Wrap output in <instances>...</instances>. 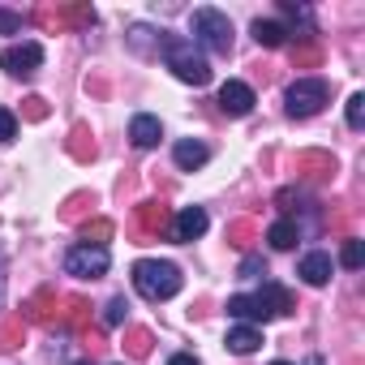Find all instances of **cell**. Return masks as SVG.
<instances>
[{
  "label": "cell",
  "instance_id": "cell-12",
  "mask_svg": "<svg viewBox=\"0 0 365 365\" xmlns=\"http://www.w3.org/2000/svg\"><path fill=\"white\" fill-rule=\"evenodd\" d=\"M168 232H172V241H180V245H185V241H198V237L207 232V211H202V207H185V211L172 220Z\"/></svg>",
  "mask_w": 365,
  "mask_h": 365
},
{
  "label": "cell",
  "instance_id": "cell-19",
  "mask_svg": "<svg viewBox=\"0 0 365 365\" xmlns=\"http://www.w3.org/2000/svg\"><path fill=\"white\" fill-rule=\"evenodd\" d=\"M129 138H133V146H155L163 138V125L155 116H133L129 120Z\"/></svg>",
  "mask_w": 365,
  "mask_h": 365
},
{
  "label": "cell",
  "instance_id": "cell-31",
  "mask_svg": "<svg viewBox=\"0 0 365 365\" xmlns=\"http://www.w3.org/2000/svg\"><path fill=\"white\" fill-rule=\"evenodd\" d=\"M48 112H52L48 99H39V95H26V99H22V116H26V120H48Z\"/></svg>",
  "mask_w": 365,
  "mask_h": 365
},
{
  "label": "cell",
  "instance_id": "cell-8",
  "mask_svg": "<svg viewBox=\"0 0 365 365\" xmlns=\"http://www.w3.org/2000/svg\"><path fill=\"white\" fill-rule=\"evenodd\" d=\"M168 228H172V207H168L163 198L138 202V211H133V237H142V241H155V237H163Z\"/></svg>",
  "mask_w": 365,
  "mask_h": 365
},
{
  "label": "cell",
  "instance_id": "cell-1",
  "mask_svg": "<svg viewBox=\"0 0 365 365\" xmlns=\"http://www.w3.org/2000/svg\"><path fill=\"white\" fill-rule=\"evenodd\" d=\"M228 314L241 318L245 327L250 322H271V318L292 314V292L284 284H262L258 297H228Z\"/></svg>",
  "mask_w": 365,
  "mask_h": 365
},
{
  "label": "cell",
  "instance_id": "cell-35",
  "mask_svg": "<svg viewBox=\"0 0 365 365\" xmlns=\"http://www.w3.org/2000/svg\"><path fill=\"white\" fill-rule=\"evenodd\" d=\"M241 275H245V279H254V275H267V262H262V258H254V254H250V258H245V262H241Z\"/></svg>",
  "mask_w": 365,
  "mask_h": 365
},
{
  "label": "cell",
  "instance_id": "cell-4",
  "mask_svg": "<svg viewBox=\"0 0 365 365\" xmlns=\"http://www.w3.org/2000/svg\"><path fill=\"white\" fill-rule=\"evenodd\" d=\"M194 39L215 52V56H228L232 52V22L220 14V9H194Z\"/></svg>",
  "mask_w": 365,
  "mask_h": 365
},
{
  "label": "cell",
  "instance_id": "cell-5",
  "mask_svg": "<svg viewBox=\"0 0 365 365\" xmlns=\"http://www.w3.org/2000/svg\"><path fill=\"white\" fill-rule=\"evenodd\" d=\"M327 99H331V91H327L322 78H297V82L288 86V116H297V120L318 116Z\"/></svg>",
  "mask_w": 365,
  "mask_h": 365
},
{
  "label": "cell",
  "instance_id": "cell-29",
  "mask_svg": "<svg viewBox=\"0 0 365 365\" xmlns=\"http://www.w3.org/2000/svg\"><path fill=\"white\" fill-rule=\"evenodd\" d=\"M250 237H254V220H237V224H228V245L245 250V245H250Z\"/></svg>",
  "mask_w": 365,
  "mask_h": 365
},
{
  "label": "cell",
  "instance_id": "cell-11",
  "mask_svg": "<svg viewBox=\"0 0 365 365\" xmlns=\"http://www.w3.org/2000/svg\"><path fill=\"white\" fill-rule=\"evenodd\" d=\"M254 86H245V82H237V78H228L224 86H220V108H224V116H250L254 112Z\"/></svg>",
  "mask_w": 365,
  "mask_h": 365
},
{
  "label": "cell",
  "instance_id": "cell-25",
  "mask_svg": "<svg viewBox=\"0 0 365 365\" xmlns=\"http://www.w3.org/2000/svg\"><path fill=\"white\" fill-rule=\"evenodd\" d=\"M91 207H95V194H73V198L61 207V220H65V224H78Z\"/></svg>",
  "mask_w": 365,
  "mask_h": 365
},
{
  "label": "cell",
  "instance_id": "cell-18",
  "mask_svg": "<svg viewBox=\"0 0 365 365\" xmlns=\"http://www.w3.org/2000/svg\"><path fill=\"white\" fill-rule=\"evenodd\" d=\"M207 146L202 142H194V138H185V142H176V150H172V159H176V168H185V172H194V168H202L207 163Z\"/></svg>",
  "mask_w": 365,
  "mask_h": 365
},
{
  "label": "cell",
  "instance_id": "cell-33",
  "mask_svg": "<svg viewBox=\"0 0 365 365\" xmlns=\"http://www.w3.org/2000/svg\"><path fill=\"white\" fill-rule=\"evenodd\" d=\"M14 138H18V116H14L9 108H0V146L14 142Z\"/></svg>",
  "mask_w": 365,
  "mask_h": 365
},
{
  "label": "cell",
  "instance_id": "cell-9",
  "mask_svg": "<svg viewBox=\"0 0 365 365\" xmlns=\"http://www.w3.org/2000/svg\"><path fill=\"white\" fill-rule=\"evenodd\" d=\"M0 65H5L14 78H35L39 65H43V48L39 43H14V48L0 52Z\"/></svg>",
  "mask_w": 365,
  "mask_h": 365
},
{
  "label": "cell",
  "instance_id": "cell-20",
  "mask_svg": "<svg viewBox=\"0 0 365 365\" xmlns=\"http://www.w3.org/2000/svg\"><path fill=\"white\" fill-rule=\"evenodd\" d=\"M254 39H258V48H284V39H288V26L284 22H254Z\"/></svg>",
  "mask_w": 365,
  "mask_h": 365
},
{
  "label": "cell",
  "instance_id": "cell-22",
  "mask_svg": "<svg viewBox=\"0 0 365 365\" xmlns=\"http://www.w3.org/2000/svg\"><path fill=\"white\" fill-rule=\"evenodd\" d=\"M267 241H271L275 250H292V245L301 241V228H297L292 220H279V224H271V228H267Z\"/></svg>",
  "mask_w": 365,
  "mask_h": 365
},
{
  "label": "cell",
  "instance_id": "cell-39",
  "mask_svg": "<svg viewBox=\"0 0 365 365\" xmlns=\"http://www.w3.org/2000/svg\"><path fill=\"white\" fill-rule=\"evenodd\" d=\"M271 365H288V361H271Z\"/></svg>",
  "mask_w": 365,
  "mask_h": 365
},
{
  "label": "cell",
  "instance_id": "cell-37",
  "mask_svg": "<svg viewBox=\"0 0 365 365\" xmlns=\"http://www.w3.org/2000/svg\"><path fill=\"white\" fill-rule=\"evenodd\" d=\"M0 297H5V258H0Z\"/></svg>",
  "mask_w": 365,
  "mask_h": 365
},
{
  "label": "cell",
  "instance_id": "cell-16",
  "mask_svg": "<svg viewBox=\"0 0 365 365\" xmlns=\"http://www.w3.org/2000/svg\"><path fill=\"white\" fill-rule=\"evenodd\" d=\"M314 65H322V43H318V35H297L292 69H314Z\"/></svg>",
  "mask_w": 365,
  "mask_h": 365
},
{
  "label": "cell",
  "instance_id": "cell-6",
  "mask_svg": "<svg viewBox=\"0 0 365 365\" xmlns=\"http://www.w3.org/2000/svg\"><path fill=\"white\" fill-rule=\"evenodd\" d=\"M35 22L43 31H82V26H95V9L91 5H39Z\"/></svg>",
  "mask_w": 365,
  "mask_h": 365
},
{
  "label": "cell",
  "instance_id": "cell-10",
  "mask_svg": "<svg viewBox=\"0 0 365 365\" xmlns=\"http://www.w3.org/2000/svg\"><path fill=\"white\" fill-rule=\"evenodd\" d=\"M65 297H56V288H39L31 301H22V322H43V327H52L56 318H61V305Z\"/></svg>",
  "mask_w": 365,
  "mask_h": 365
},
{
  "label": "cell",
  "instance_id": "cell-28",
  "mask_svg": "<svg viewBox=\"0 0 365 365\" xmlns=\"http://www.w3.org/2000/svg\"><path fill=\"white\" fill-rule=\"evenodd\" d=\"M339 262H344L348 271H361V262H365V241L344 237V254H339Z\"/></svg>",
  "mask_w": 365,
  "mask_h": 365
},
{
  "label": "cell",
  "instance_id": "cell-24",
  "mask_svg": "<svg viewBox=\"0 0 365 365\" xmlns=\"http://www.w3.org/2000/svg\"><path fill=\"white\" fill-rule=\"evenodd\" d=\"M150 344H155V335H150L146 327H129V331H125V352H129V356H146Z\"/></svg>",
  "mask_w": 365,
  "mask_h": 365
},
{
  "label": "cell",
  "instance_id": "cell-34",
  "mask_svg": "<svg viewBox=\"0 0 365 365\" xmlns=\"http://www.w3.org/2000/svg\"><path fill=\"white\" fill-rule=\"evenodd\" d=\"M18 31H22V14L0 9V35H18Z\"/></svg>",
  "mask_w": 365,
  "mask_h": 365
},
{
  "label": "cell",
  "instance_id": "cell-15",
  "mask_svg": "<svg viewBox=\"0 0 365 365\" xmlns=\"http://www.w3.org/2000/svg\"><path fill=\"white\" fill-rule=\"evenodd\" d=\"M65 146H69V155H73L78 163H91V159L99 155V146H95V133H91V125H73V129H69V138H65Z\"/></svg>",
  "mask_w": 365,
  "mask_h": 365
},
{
  "label": "cell",
  "instance_id": "cell-17",
  "mask_svg": "<svg viewBox=\"0 0 365 365\" xmlns=\"http://www.w3.org/2000/svg\"><path fill=\"white\" fill-rule=\"evenodd\" d=\"M224 344H228V352L250 356V352H258V348H262V331H258V327H232Z\"/></svg>",
  "mask_w": 365,
  "mask_h": 365
},
{
  "label": "cell",
  "instance_id": "cell-26",
  "mask_svg": "<svg viewBox=\"0 0 365 365\" xmlns=\"http://www.w3.org/2000/svg\"><path fill=\"white\" fill-rule=\"evenodd\" d=\"M112 232H116V228H112V220H103V215H99V220H86V224H82V237H86L82 245H103Z\"/></svg>",
  "mask_w": 365,
  "mask_h": 365
},
{
  "label": "cell",
  "instance_id": "cell-38",
  "mask_svg": "<svg viewBox=\"0 0 365 365\" xmlns=\"http://www.w3.org/2000/svg\"><path fill=\"white\" fill-rule=\"evenodd\" d=\"M73 365H91V361H73Z\"/></svg>",
  "mask_w": 365,
  "mask_h": 365
},
{
  "label": "cell",
  "instance_id": "cell-21",
  "mask_svg": "<svg viewBox=\"0 0 365 365\" xmlns=\"http://www.w3.org/2000/svg\"><path fill=\"white\" fill-rule=\"evenodd\" d=\"M22 335H26V322H22V314L5 318V322H0V352H14V348H22Z\"/></svg>",
  "mask_w": 365,
  "mask_h": 365
},
{
  "label": "cell",
  "instance_id": "cell-2",
  "mask_svg": "<svg viewBox=\"0 0 365 365\" xmlns=\"http://www.w3.org/2000/svg\"><path fill=\"white\" fill-rule=\"evenodd\" d=\"M133 288L146 301H168L180 292V267L159 262V258H142V262H133Z\"/></svg>",
  "mask_w": 365,
  "mask_h": 365
},
{
  "label": "cell",
  "instance_id": "cell-13",
  "mask_svg": "<svg viewBox=\"0 0 365 365\" xmlns=\"http://www.w3.org/2000/svg\"><path fill=\"white\" fill-rule=\"evenodd\" d=\"M297 176H305V180H331L335 176V159L327 150H301L297 155Z\"/></svg>",
  "mask_w": 365,
  "mask_h": 365
},
{
  "label": "cell",
  "instance_id": "cell-32",
  "mask_svg": "<svg viewBox=\"0 0 365 365\" xmlns=\"http://www.w3.org/2000/svg\"><path fill=\"white\" fill-rule=\"evenodd\" d=\"M365 125V95L356 91L352 99H348V129H361Z\"/></svg>",
  "mask_w": 365,
  "mask_h": 365
},
{
  "label": "cell",
  "instance_id": "cell-23",
  "mask_svg": "<svg viewBox=\"0 0 365 365\" xmlns=\"http://www.w3.org/2000/svg\"><path fill=\"white\" fill-rule=\"evenodd\" d=\"M61 305H65V322H69L73 331H86V318H91V305H86L82 297H65Z\"/></svg>",
  "mask_w": 365,
  "mask_h": 365
},
{
  "label": "cell",
  "instance_id": "cell-3",
  "mask_svg": "<svg viewBox=\"0 0 365 365\" xmlns=\"http://www.w3.org/2000/svg\"><path fill=\"white\" fill-rule=\"evenodd\" d=\"M163 61H168V69L180 82H190V86H207L211 82V65L190 39H163Z\"/></svg>",
  "mask_w": 365,
  "mask_h": 365
},
{
  "label": "cell",
  "instance_id": "cell-30",
  "mask_svg": "<svg viewBox=\"0 0 365 365\" xmlns=\"http://www.w3.org/2000/svg\"><path fill=\"white\" fill-rule=\"evenodd\" d=\"M125 318H129V301H125V297H112V301L103 305V322H108V327H120Z\"/></svg>",
  "mask_w": 365,
  "mask_h": 365
},
{
  "label": "cell",
  "instance_id": "cell-7",
  "mask_svg": "<svg viewBox=\"0 0 365 365\" xmlns=\"http://www.w3.org/2000/svg\"><path fill=\"white\" fill-rule=\"evenodd\" d=\"M108 267H112V258H108L103 245H73L65 254V271L78 275V279H103Z\"/></svg>",
  "mask_w": 365,
  "mask_h": 365
},
{
  "label": "cell",
  "instance_id": "cell-27",
  "mask_svg": "<svg viewBox=\"0 0 365 365\" xmlns=\"http://www.w3.org/2000/svg\"><path fill=\"white\" fill-rule=\"evenodd\" d=\"M275 207H279V211H305V207H309V194L297 190V185H288V190L275 194Z\"/></svg>",
  "mask_w": 365,
  "mask_h": 365
},
{
  "label": "cell",
  "instance_id": "cell-36",
  "mask_svg": "<svg viewBox=\"0 0 365 365\" xmlns=\"http://www.w3.org/2000/svg\"><path fill=\"white\" fill-rule=\"evenodd\" d=\"M168 365H202V361H198V356H194V352H176V356H172V361H168Z\"/></svg>",
  "mask_w": 365,
  "mask_h": 365
},
{
  "label": "cell",
  "instance_id": "cell-14",
  "mask_svg": "<svg viewBox=\"0 0 365 365\" xmlns=\"http://www.w3.org/2000/svg\"><path fill=\"white\" fill-rule=\"evenodd\" d=\"M331 271H335L331 254H318V250H314V254H305V258H301V267H297V275H301L309 288H322V284L331 279Z\"/></svg>",
  "mask_w": 365,
  "mask_h": 365
}]
</instances>
